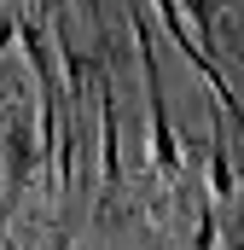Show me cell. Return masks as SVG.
<instances>
[{
  "instance_id": "cell-1",
  "label": "cell",
  "mask_w": 244,
  "mask_h": 250,
  "mask_svg": "<svg viewBox=\"0 0 244 250\" xmlns=\"http://www.w3.org/2000/svg\"><path fill=\"white\" fill-rule=\"evenodd\" d=\"M209 175H215V198L233 192V169H227V146H221V134H215V151H209Z\"/></svg>"
}]
</instances>
